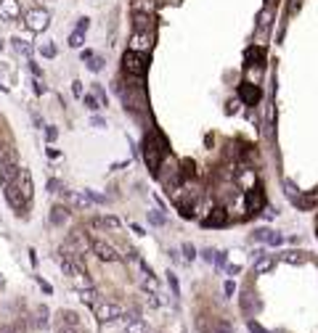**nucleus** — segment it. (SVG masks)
Returning a JSON list of instances; mask_svg holds the SVG:
<instances>
[{
  "label": "nucleus",
  "instance_id": "nucleus-24",
  "mask_svg": "<svg viewBox=\"0 0 318 333\" xmlns=\"http://www.w3.org/2000/svg\"><path fill=\"white\" fill-rule=\"evenodd\" d=\"M80 299H82L85 304L96 307V304H98V291H96L93 286H85V289H80Z\"/></svg>",
  "mask_w": 318,
  "mask_h": 333
},
{
  "label": "nucleus",
  "instance_id": "nucleus-5",
  "mask_svg": "<svg viewBox=\"0 0 318 333\" xmlns=\"http://www.w3.org/2000/svg\"><path fill=\"white\" fill-rule=\"evenodd\" d=\"M93 310H96V317H98L101 323H114V320H120L122 315H125L122 307L114 304V302H98Z\"/></svg>",
  "mask_w": 318,
  "mask_h": 333
},
{
  "label": "nucleus",
  "instance_id": "nucleus-19",
  "mask_svg": "<svg viewBox=\"0 0 318 333\" xmlns=\"http://www.w3.org/2000/svg\"><path fill=\"white\" fill-rule=\"evenodd\" d=\"M67 222H69V209L61 206V204H56L53 209H50V225L61 227V225H67Z\"/></svg>",
  "mask_w": 318,
  "mask_h": 333
},
{
  "label": "nucleus",
  "instance_id": "nucleus-58",
  "mask_svg": "<svg viewBox=\"0 0 318 333\" xmlns=\"http://www.w3.org/2000/svg\"><path fill=\"white\" fill-rule=\"evenodd\" d=\"M127 164H130V161H117V164H112V169H125Z\"/></svg>",
  "mask_w": 318,
  "mask_h": 333
},
{
  "label": "nucleus",
  "instance_id": "nucleus-49",
  "mask_svg": "<svg viewBox=\"0 0 318 333\" xmlns=\"http://www.w3.org/2000/svg\"><path fill=\"white\" fill-rule=\"evenodd\" d=\"M284 188H287V193L292 196V199H297V188H294V182H289V180H287V182H284Z\"/></svg>",
  "mask_w": 318,
  "mask_h": 333
},
{
  "label": "nucleus",
  "instance_id": "nucleus-54",
  "mask_svg": "<svg viewBox=\"0 0 318 333\" xmlns=\"http://www.w3.org/2000/svg\"><path fill=\"white\" fill-rule=\"evenodd\" d=\"M300 5H302V0H292V3H289V14H297Z\"/></svg>",
  "mask_w": 318,
  "mask_h": 333
},
{
  "label": "nucleus",
  "instance_id": "nucleus-13",
  "mask_svg": "<svg viewBox=\"0 0 318 333\" xmlns=\"http://www.w3.org/2000/svg\"><path fill=\"white\" fill-rule=\"evenodd\" d=\"M3 191H5V201H8L11 206L16 209V214H22V209L27 206V201L22 199V193H19V188L11 182V185H3Z\"/></svg>",
  "mask_w": 318,
  "mask_h": 333
},
{
  "label": "nucleus",
  "instance_id": "nucleus-41",
  "mask_svg": "<svg viewBox=\"0 0 318 333\" xmlns=\"http://www.w3.org/2000/svg\"><path fill=\"white\" fill-rule=\"evenodd\" d=\"M48 191H50V193H61V191H64V182H58V180L50 178V180H48Z\"/></svg>",
  "mask_w": 318,
  "mask_h": 333
},
{
  "label": "nucleus",
  "instance_id": "nucleus-60",
  "mask_svg": "<svg viewBox=\"0 0 318 333\" xmlns=\"http://www.w3.org/2000/svg\"><path fill=\"white\" fill-rule=\"evenodd\" d=\"M0 333H16L14 328H8V325H3V328H0Z\"/></svg>",
  "mask_w": 318,
  "mask_h": 333
},
{
  "label": "nucleus",
  "instance_id": "nucleus-48",
  "mask_svg": "<svg viewBox=\"0 0 318 333\" xmlns=\"http://www.w3.org/2000/svg\"><path fill=\"white\" fill-rule=\"evenodd\" d=\"M56 135H58V130H56V127H45V138H48L50 143L56 140Z\"/></svg>",
  "mask_w": 318,
  "mask_h": 333
},
{
  "label": "nucleus",
  "instance_id": "nucleus-6",
  "mask_svg": "<svg viewBox=\"0 0 318 333\" xmlns=\"http://www.w3.org/2000/svg\"><path fill=\"white\" fill-rule=\"evenodd\" d=\"M24 22H27V27L32 32H43V29H48V24H50V14L43 8H32V11H27Z\"/></svg>",
  "mask_w": 318,
  "mask_h": 333
},
{
  "label": "nucleus",
  "instance_id": "nucleus-47",
  "mask_svg": "<svg viewBox=\"0 0 318 333\" xmlns=\"http://www.w3.org/2000/svg\"><path fill=\"white\" fill-rule=\"evenodd\" d=\"M249 331H252V333H268L260 323H255V320H249Z\"/></svg>",
  "mask_w": 318,
  "mask_h": 333
},
{
  "label": "nucleus",
  "instance_id": "nucleus-44",
  "mask_svg": "<svg viewBox=\"0 0 318 333\" xmlns=\"http://www.w3.org/2000/svg\"><path fill=\"white\" fill-rule=\"evenodd\" d=\"M29 71L37 77V80H43V69H40V64H35V61H29Z\"/></svg>",
  "mask_w": 318,
  "mask_h": 333
},
{
  "label": "nucleus",
  "instance_id": "nucleus-35",
  "mask_svg": "<svg viewBox=\"0 0 318 333\" xmlns=\"http://www.w3.org/2000/svg\"><path fill=\"white\" fill-rule=\"evenodd\" d=\"M40 56L53 58V56H56V45H53V43H43V45H40Z\"/></svg>",
  "mask_w": 318,
  "mask_h": 333
},
{
  "label": "nucleus",
  "instance_id": "nucleus-53",
  "mask_svg": "<svg viewBox=\"0 0 318 333\" xmlns=\"http://www.w3.org/2000/svg\"><path fill=\"white\" fill-rule=\"evenodd\" d=\"M202 257H204V262H215V251H212V249H204Z\"/></svg>",
  "mask_w": 318,
  "mask_h": 333
},
{
  "label": "nucleus",
  "instance_id": "nucleus-63",
  "mask_svg": "<svg viewBox=\"0 0 318 333\" xmlns=\"http://www.w3.org/2000/svg\"><path fill=\"white\" fill-rule=\"evenodd\" d=\"M3 45H5V43H3V40H0V50H3Z\"/></svg>",
  "mask_w": 318,
  "mask_h": 333
},
{
  "label": "nucleus",
  "instance_id": "nucleus-16",
  "mask_svg": "<svg viewBox=\"0 0 318 333\" xmlns=\"http://www.w3.org/2000/svg\"><path fill=\"white\" fill-rule=\"evenodd\" d=\"M255 241H263V244H268V246H278L284 241L281 233H276V230H268V227H260V230H255V236H252Z\"/></svg>",
  "mask_w": 318,
  "mask_h": 333
},
{
  "label": "nucleus",
  "instance_id": "nucleus-62",
  "mask_svg": "<svg viewBox=\"0 0 318 333\" xmlns=\"http://www.w3.org/2000/svg\"><path fill=\"white\" fill-rule=\"evenodd\" d=\"M270 5H276V0H268V8H270Z\"/></svg>",
  "mask_w": 318,
  "mask_h": 333
},
{
  "label": "nucleus",
  "instance_id": "nucleus-7",
  "mask_svg": "<svg viewBox=\"0 0 318 333\" xmlns=\"http://www.w3.org/2000/svg\"><path fill=\"white\" fill-rule=\"evenodd\" d=\"M14 185L19 188V193H22V199L24 201H27V204H29V201H32V193H35V185H32V175H29V169H19V178H16V182H14Z\"/></svg>",
  "mask_w": 318,
  "mask_h": 333
},
{
  "label": "nucleus",
  "instance_id": "nucleus-52",
  "mask_svg": "<svg viewBox=\"0 0 318 333\" xmlns=\"http://www.w3.org/2000/svg\"><path fill=\"white\" fill-rule=\"evenodd\" d=\"M96 95H98V101L103 103V106H106V93H103V88H101V85H96Z\"/></svg>",
  "mask_w": 318,
  "mask_h": 333
},
{
  "label": "nucleus",
  "instance_id": "nucleus-1",
  "mask_svg": "<svg viewBox=\"0 0 318 333\" xmlns=\"http://www.w3.org/2000/svg\"><path fill=\"white\" fill-rule=\"evenodd\" d=\"M141 151H144V161H146V167H148V172L157 178V172H159V167H162V161H165V156H167V140H165V135L159 133V130H148L146 133V138H144V146H141Z\"/></svg>",
  "mask_w": 318,
  "mask_h": 333
},
{
  "label": "nucleus",
  "instance_id": "nucleus-34",
  "mask_svg": "<svg viewBox=\"0 0 318 333\" xmlns=\"http://www.w3.org/2000/svg\"><path fill=\"white\" fill-rule=\"evenodd\" d=\"M88 196L90 201H93V204H106V196H101V193H96V191H90V188H85V191H82Z\"/></svg>",
  "mask_w": 318,
  "mask_h": 333
},
{
  "label": "nucleus",
  "instance_id": "nucleus-26",
  "mask_svg": "<svg viewBox=\"0 0 318 333\" xmlns=\"http://www.w3.org/2000/svg\"><path fill=\"white\" fill-rule=\"evenodd\" d=\"M242 310L246 312V315H252V312L260 310V302H257V299H252L249 293H244V296H242Z\"/></svg>",
  "mask_w": 318,
  "mask_h": 333
},
{
  "label": "nucleus",
  "instance_id": "nucleus-15",
  "mask_svg": "<svg viewBox=\"0 0 318 333\" xmlns=\"http://www.w3.org/2000/svg\"><path fill=\"white\" fill-rule=\"evenodd\" d=\"M61 196H64V199H67L72 206H77V209H90V204H93V201H90L85 193H74V191H69V188H64Z\"/></svg>",
  "mask_w": 318,
  "mask_h": 333
},
{
  "label": "nucleus",
  "instance_id": "nucleus-36",
  "mask_svg": "<svg viewBox=\"0 0 318 333\" xmlns=\"http://www.w3.org/2000/svg\"><path fill=\"white\" fill-rule=\"evenodd\" d=\"M88 69H90V71H101V69H103V58H101V56H93V58L88 61Z\"/></svg>",
  "mask_w": 318,
  "mask_h": 333
},
{
  "label": "nucleus",
  "instance_id": "nucleus-56",
  "mask_svg": "<svg viewBox=\"0 0 318 333\" xmlns=\"http://www.w3.org/2000/svg\"><path fill=\"white\" fill-rule=\"evenodd\" d=\"M93 56H96L93 50H82V61H85V64H88V61H90V58H93Z\"/></svg>",
  "mask_w": 318,
  "mask_h": 333
},
{
  "label": "nucleus",
  "instance_id": "nucleus-12",
  "mask_svg": "<svg viewBox=\"0 0 318 333\" xmlns=\"http://www.w3.org/2000/svg\"><path fill=\"white\" fill-rule=\"evenodd\" d=\"M19 16H22L19 0H0V19H5V22H16Z\"/></svg>",
  "mask_w": 318,
  "mask_h": 333
},
{
  "label": "nucleus",
  "instance_id": "nucleus-51",
  "mask_svg": "<svg viewBox=\"0 0 318 333\" xmlns=\"http://www.w3.org/2000/svg\"><path fill=\"white\" fill-rule=\"evenodd\" d=\"M233 291H236V283H233V280H225V296H233Z\"/></svg>",
  "mask_w": 318,
  "mask_h": 333
},
{
  "label": "nucleus",
  "instance_id": "nucleus-8",
  "mask_svg": "<svg viewBox=\"0 0 318 333\" xmlns=\"http://www.w3.org/2000/svg\"><path fill=\"white\" fill-rule=\"evenodd\" d=\"M154 45V32H133L130 37V50H138V53H146Z\"/></svg>",
  "mask_w": 318,
  "mask_h": 333
},
{
  "label": "nucleus",
  "instance_id": "nucleus-17",
  "mask_svg": "<svg viewBox=\"0 0 318 333\" xmlns=\"http://www.w3.org/2000/svg\"><path fill=\"white\" fill-rule=\"evenodd\" d=\"M58 267H61V272L64 275H69V278H82V270H80V265L74 262L72 257H58Z\"/></svg>",
  "mask_w": 318,
  "mask_h": 333
},
{
  "label": "nucleus",
  "instance_id": "nucleus-27",
  "mask_svg": "<svg viewBox=\"0 0 318 333\" xmlns=\"http://www.w3.org/2000/svg\"><path fill=\"white\" fill-rule=\"evenodd\" d=\"M146 331H148V325L141 317H133L130 323H127V328H125V333H146Z\"/></svg>",
  "mask_w": 318,
  "mask_h": 333
},
{
  "label": "nucleus",
  "instance_id": "nucleus-45",
  "mask_svg": "<svg viewBox=\"0 0 318 333\" xmlns=\"http://www.w3.org/2000/svg\"><path fill=\"white\" fill-rule=\"evenodd\" d=\"M88 27H90V19H80V22H77V32H80V35H85Z\"/></svg>",
  "mask_w": 318,
  "mask_h": 333
},
{
  "label": "nucleus",
  "instance_id": "nucleus-20",
  "mask_svg": "<svg viewBox=\"0 0 318 333\" xmlns=\"http://www.w3.org/2000/svg\"><path fill=\"white\" fill-rule=\"evenodd\" d=\"M263 64H265L263 48H249V50H246V67H257V69H260Z\"/></svg>",
  "mask_w": 318,
  "mask_h": 333
},
{
  "label": "nucleus",
  "instance_id": "nucleus-11",
  "mask_svg": "<svg viewBox=\"0 0 318 333\" xmlns=\"http://www.w3.org/2000/svg\"><path fill=\"white\" fill-rule=\"evenodd\" d=\"M19 167L16 161H3L0 164V185H11V182H16V178H19Z\"/></svg>",
  "mask_w": 318,
  "mask_h": 333
},
{
  "label": "nucleus",
  "instance_id": "nucleus-33",
  "mask_svg": "<svg viewBox=\"0 0 318 333\" xmlns=\"http://www.w3.org/2000/svg\"><path fill=\"white\" fill-rule=\"evenodd\" d=\"M11 43H14V48H16V50H19V53H22V56H27V58L32 56V48H29V45L22 40V37H14V40H11Z\"/></svg>",
  "mask_w": 318,
  "mask_h": 333
},
{
  "label": "nucleus",
  "instance_id": "nucleus-14",
  "mask_svg": "<svg viewBox=\"0 0 318 333\" xmlns=\"http://www.w3.org/2000/svg\"><path fill=\"white\" fill-rule=\"evenodd\" d=\"M202 225L204 227H225L228 225V212H225V209H212V212L202 220Z\"/></svg>",
  "mask_w": 318,
  "mask_h": 333
},
{
  "label": "nucleus",
  "instance_id": "nucleus-39",
  "mask_svg": "<svg viewBox=\"0 0 318 333\" xmlns=\"http://www.w3.org/2000/svg\"><path fill=\"white\" fill-rule=\"evenodd\" d=\"M284 259H287V262H302V251H287L284 254Z\"/></svg>",
  "mask_w": 318,
  "mask_h": 333
},
{
  "label": "nucleus",
  "instance_id": "nucleus-46",
  "mask_svg": "<svg viewBox=\"0 0 318 333\" xmlns=\"http://www.w3.org/2000/svg\"><path fill=\"white\" fill-rule=\"evenodd\" d=\"M90 125H93L96 130H103V127H106V119H101V116H93V119H90Z\"/></svg>",
  "mask_w": 318,
  "mask_h": 333
},
{
  "label": "nucleus",
  "instance_id": "nucleus-29",
  "mask_svg": "<svg viewBox=\"0 0 318 333\" xmlns=\"http://www.w3.org/2000/svg\"><path fill=\"white\" fill-rule=\"evenodd\" d=\"M270 22H273V11H270V8L260 11V16H257V27H260V29H268Z\"/></svg>",
  "mask_w": 318,
  "mask_h": 333
},
{
  "label": "nucleus",
  "instance_id": "nucleus-55",
  "mask_svg": "<svg viewBox=\"0 0 318 333\" xmlns=\"http://www.w3.org/2000/svg\"><path fill=\"white\" fill-rule=\"evenodd\" d=\"M72 93L77 98H82V82H72Z\"/></svg>",
  "mask_w": 318,
  "mask_h": 333
},
{
  "label": "nucleus",
  "instance_id": "nucleus-37",
  "mask_svg": "<svg viewBox=\"0 0 318 333\" xmlns=\"http://www.w3.org/2000/svg\"><path fill=\"white\" fill-rule=\"evenodd\" d=\"M167 280H170L172 296H180V286H178V278H175V272H167Z\"/></svg>",
  "mask_w": 318,
  "mask_h": 333
},
{
  "label": "nucleus",
  "instance_id": "nucleus-2",
  "mask_svg": "<svg viewBox=\"0 0 318 333\" xmlns=\"http://www.w3.org/2000/svg\"><path fill=\"white\" fill-rule=\"evenodd\" d=\"M122 71H125L127 77L141 80L148 71V56L138 53V50H125V56H122Z\"/></svg>",
  "mask_w": 318,
  "mask_h": 333
},
{
  "label": "nucleus",
  "instance_id": "nucleus-28",
  "mask_svg": "<svg viewBox=\"0 0 318 333\" xmlns=\"http://www.w3.org/2000/svg\"><path fill=\"white\" fill-rule=\"evenodd\" d=\"M82 103H85V106H88L90 111H93V114H96V111H98V109L103 106V103L98 101V95H96V93H93V95L85 93V95H82Z\"/></svg>",
  "mask_w": 318,
  "mask_h": 333
},
{
  "label": "nucleus",
  "instance_id": "nucleus-9",
  "mask_svg": "<svg viewBox=\"0 0 318 333\" xmlns=\"http://www.w3.org/2000/svg\"><path fill=\"white\" fill-rule=\"evenodd\" d=\"M265 206V191L260 185H252L249 191H246V209L249 212H260Z\"/></svg>",
  "mask_w": 318,
  "mask_h": 333
},
{
  "label": "nucleus",
  "instance_id": "nucleus-50",
  "mask_svg": "<svg viewBox=\"0 0 318 333\" xmlns=\"http://www.w3.org/2000/svg\"><path fill=\"white\" fill-rule=\"evenodd\" d=\"M37 286H40V289H43L45 293H53V286H50V283H45L43 278H37Z\"/></svg>",
  "mask_w": 318,
  "mask_h": 333
},
{
  "label": "nucleus",
  "instance_id": "nucleus-4",
  "mask_svg": "<svg viewBox=\"0 0 318 333\" xmlns=\"http://www.w3.org/2000/svg\"><path fill=\"white\" fill-rule=\"evenodd\" d=\"M90 251H93L96 257L101 259V262H120V259H122V254H117L114 246L106 244V241H101V238H93V241H90Z\"/></svg>",
  "mask_w": 318,
  "mask_h": 333
},
{
  "label": "nucleus",
  "instance_id": "nucleus-22",
  "mask_svg": "<svg viewBox=\"0 0 318 333\" xmlns=\"http://www.w3.org/2000/svg\"><path fill=\"white\" fill-rule=\"evenodd\" d=\"M96 227H109V230H120V220L112 217V214H103V217H96L93 220Z\"/></svg>",
  "mask_w": 318,
  "mask_h": 333
},
{
  "label": "nucleus",
  "instance_id": "nucleus-43",
  "mask_svg": "<svg viewBox=\"0 0 318 333\" xmlns=\"http://www.w3.org/2000/svg\"><path fill=\"white\" fill-rule=\"evenodd\" d=\"M56 333H77V328H72V325H67L61 320V323H58V328H56Z\"/></svg>",
  "mask_w": 318,
  "mask_h": 333
},
{
  "label": "nucleus",
  "instance_id": "nucleus-61",
  "mask_svg": "<svg viewBox=\"0 0 318 333\" xmlns=\"http://www.w3.org/2000/svg\"><path fill=\"white\" fill-rule=\"evenodd\" d=\"M0 90H3V93H8V85H3V82H0Z\"/></svg>",
  "mask_w": 318,
  "mask_h": 333
},
{
  "label": "nucleus",
  "instance_id": "nucleus-40",
  "mask_svg": "<svg viewBox=\"0 0 318 333\" xmlns=\"http://www.w3.org/2000/svg\"><path fill=\"white\" fill-rule=\"evenodd\" d=\"M69 45H72V48H82V35L80 32H72V35H69Z\"/></svg>",
  "mask_w": 318,
  "mask_h": 333
},
{
  "label": "nucleus",
  "instance_id": "nucleus-3",
  "mask_svg": "<svg viewBox=\"0 0 318 333\" xmlns=\"http://www.w3.org/2000/svg\"><path fill=\"white\" fill-rule=\"evenodd\" d=\"M120 95H122V103H125V109L130 111V114L141 116L146 111V98H144V88H141V82L135 85V88L120 90Z\"/></svg>",
  "mask_w": 318,
  "mask_h": 333
},
{
  "label": "nucleus",
  "instance_id": "nucleus-10",
  "mask_svg": "<svg viewBox=\"0 0 318 333\" xmlns=\"http://www.w3.org/2000/svg\"><path fill=\"white\" fill-rule=\"evenodd\" d=\"M260 88H257L255 82H242L239 85V98H242L244 103H249V106H255L257 101H260Z\"/></svg>",
  "mask_w": 318,
  "mask_h": 333
},
{
  "label": "nucleus",
  "instance_id": "nucleus-25",
  "mask_svg": "<svg viewBox=\"0 0 318 333\" xmlns=\"http://www.w3.org/2000/svg\"><path fill=\"white\" fill-rule=\"evenodd\" d=\"M154 0H133V14H154Z\"/></svg>",
  "mask_w": 318,
  "mask_h": 333
},
{
  "label": "nucleus",
  "instance_id": "nucleus-31",
  "mask_svg": "<svg viewBox=\"0 0 318 333\" xmlns=\"http://www.w3.org/2000/svg\"><path fill=\"white\" fill-rule=\"evenodd\" d=\"M35 325L37 328H45V325H48V307H40V310L35 312Z\"/></svg>",
  "mask_w": 318,
  "mask_h": 333
},
{
  "label": "nucleus",
  "instance_id": "nucleus-30",
  "mask_svg": "<svg viewBox=\"0 0 318 333\" xmlns=\"http://www.w3.org/2000/svg\"><path fill=\"white\" fill-rule=\"evenodd\" d=\"M61 320L67 325H72V328H77L80 325V317H77V312H72V310H61Z\"/></svg>",
  "mask_w": 318,
  "mask_h": 333
},
{
  "label": "nucleus",
  "instance_id": "nucleus-64",
  "mask_svg": "<svg viewBox=\"0 0 318 333\" xmlns=\"http://www.w3.org/2000/svg\"><path fill=\"white\" fill-rule=\"evenodd\" d=\"M0 283H3V278H0Z\"/></svg>",
  "mask_w": 318,
  "mask_h": 333
},
{
  "label": "nucleus",
  "instance_id": "nucleus-21",
  "mask_svg": "<svg viewBox=\"0 0 318 333\" xmlns=\"http://www.w3.org/2000/svg\"><path fill=\"white\" fill-rule=\"evenodd\" d=\"M270 267H273V257H270V254H263V251H260V254L255 257V272L260 275V272H268Z\"/></svg>",
  "mask_w": 318,
  "mask_h": 333
},
{
  "label": "nucleus",
  "instance_id": "nucleus-42",
  "mask_svg": "<svg viewBox=\"0 0 318 333\" xmlns=\"http://www.w3.org/2000/svg\"><path fill=\"white\" fill-rule=\"evenodd\" d=\"M215 333H231V323H225V320H218V323H215Z\"/></svg>",
  "mask_w": 318,
  "mask_h": 333
},
{
  "label": "nucleus",
  "instance_id": "nucleus-38",
  "mask_svg": "<svg viewBox=\"0 0 318 333\" xmlns=\"http://www.w3.org/2000/svg\"><path fill=\"white\" fill-rule=\"evenodd\" d=\"M183 257L188 259V262H194V259H196V249H194L191 244H183Z\"/></svg>",
  "mask_w": 318,
  "mask_h": 333
},
{
  "label": "nucleus",
  "instance_id": "nucleus-57",
  "mask_svg": "<svg viewBox=\"0 0 318 333\" xmlns=\"http://www.w3.org/2000/svg\"><path fill=\"white\" fill-rule=\"evenodd\" d=\"M35 93H37V95H43V93H45V85H40V80L35 82Z\"/></svg>",
  "mask_w": 318,
  "mask_h": 333
},
{
  "label": "nucleus",
  "instance_id": "nucleus-32",
  "mask_svg": "<svg viewBox=\"0 0 318 333\" xmlns=\"http://www.w3.org/2000/svg\"><path fill=\"white\" fill-rule=\"evenodd\" d=\"M148 222H151V225H157V227H162L165 225V214H162V209H151V212H148Z\"/></svg>",
  "mask_w": 318,
  "mask_h": 333
},
{
  "label": "nucleus",
  "instance_id": "nucleus-18",
  "mask_svg": "<svg viewBox=\"0 0 318 333\" xmlns=\"http://www.w3.org/2000/svg\"><path fill=\"white\" fill-rule=\"evenodd\" d=\"M133 29L135 32H151L154 29V16L151 14H133Z\"/></svg>",
  "mask_w": 318,
  "mask_h": 333
},
{
  "label": "nucleus",
  "instance_id": "nucleus-23",
  "mask_svg": "<svg viewBox=\"0 0 318 333\" xmlns=\"http://www.w3.org/2000/svg\"><path fill=\"white\" fill-rule=\"evenodd\" d=\"M294 204L300 206V209H313V206H318V191H316V193H308V196H297Z\"/></svg>",
  "mask_w": 318,
  "mask_h": 333
},
{
  "label": "nucleus",
  "instance_id": "nucleus-59",
  "mask_svg": "<svg viewBox=\"0 0 318 333\" xmlns=\"http://www.w3.org/2000/svg\"><path fill=\"white\" fill-rule=\"evenodd\" d=\"M239 270H242V267H239V265H231V267H228V275H236Z\"/></svg>",
  "mask_w": 318,
  "mask_h": 333
}]
</instances>
